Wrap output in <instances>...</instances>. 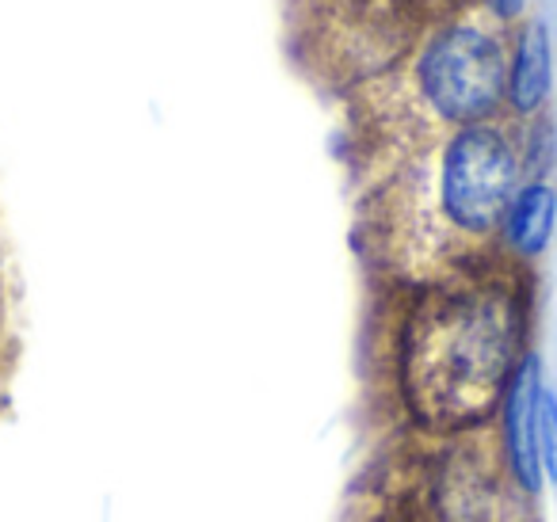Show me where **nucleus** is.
Returning <instances> with one entry per match:
<instances>
[{
    "mask_svg": "<svg viewBox=\"0 0 557 522\" xmlns=\"http://www.w3.org/2000/svg\"><path fill=\"white\" fill-rule=\"evenodd\" d=\"M386 377L412 443L478 435L531 351V271L500 252L417 286H397Z\"/></svg>",
    "mask_w": 557,
    "mask_h": 522,
    "instance_id": "obj_1",
    "label": "nucleus"
},
{
    "mask_svg": "<svg viewBox=\"0 0 557 522\" xmlns=\"http://www.w3.org/2000/svg\"><path fill=\"white\" fill-rule=\"evenodd\" d=\"M554 35L542 20L527 16L508 35V80H504V119L516 126L549 115L554 100Z\"/></svg>",
    "mask_w": 557,
    "mask_h": 522,
    "instance_id": "obj_5",
    "label": "nucleus"
},
{
    "mask_svg": "<svg viewBox=\"0 0 557 522\" xmlns=\"http://www.w3.org/2000/svg\"><path fill=\"white\" fill-rule=\"evenodd\" d=\"M546 385L549 382L542 355L531 347L519 359L493 420L496 458H500L511 492L527 507H534L546 496V476H542V397H546Z\"/></svg>",
    "mask_w": 557,
    "mask_h": 522,
    "instance_id": "obj_4",
    "label": "nucleus"
},
{
    "mask_svg": "<svg viewBox=\"0 0 557 522\" xmlns=\"http://www.w3.org/2000/svg\"><path fill=\"white\" fill-rule=\"evenodd\" d=\"M542 476H546V492L557 496V389L546 385L542 397Z\"/></svg>",
    "mask_w": 557,
    "mask_h": 522,
    "instance_id": "obj_8",
    "label": "nucleus"
},
{
    "mask_svg": "<svg viewBox=\"0 0 557 522\" xmlns=\"http://www.w3.org/2000/svg\"><path fill=\"white\" fill-rule=\"evenodd\" d=\"M519 149H523L527 179H549L557 169V123L549 115L519 126Z\"/></svg>",
    "mask_w": 557,
    "mask_h": 522,
    "instance_id": "obj_7",
    "label": "nucleus"
},
{
    "mask_svg": "<svg viewBox=\"0 0 557 522\" xmlns=\"http://www.w3.org/2000/svg\"><path fill=\"white\" fill-rule=\"evenodd\" d=\"M527 4L531 0H485V12L493 16V24L516 27L519 20H527Z\"/></svg>",
    "mask_w": 557,
    "mask_h": 522,
    "instance_id": "obj_9",
    "label": "nucleus"
},
{
    "mask_svg": "<svg viewBox=\"0 0 557 522\" xmlns=\"http://www.w3.org/2000/svg\"><path fill=\"white\" fill-rule=\"evenodd\" d=\"M527 179L519 126H462L405 149L371 191V248L397 286L496 256L504 210Z\"/></svg>",
    "mask_w": 557,
    "mask_h": 522,
    "instance_id": "obj_2",
    "label": "nucleus"
},
{
    "mask_svg": "<svg viewBox=\"0 0 557 522\" xmlns=\"http://www.w3.org/2000/svg\"><path fill=\"white\" fill-rule=\"evenodd\" d=\"M557 237V184L554 179H523L516 199L504 210L496 252L516 268L531 271L549 252Z\"/></svg>",
    "mask_w": 557,
    "mask_h": 522,
    "instance_id": "obj_6",
    "label": "nucleus"
},
{
    "mask_svg": "<svg viewBox=\"0 0 557 522\" xmlns=\"http://www.w3.org/2000/svg\"><path fill=\"white\" fill-rule=\"evenodd\" d=\"M508 35L470 12L432 24L401 70V153L462 126L504 119Z\"/></svg>",
    "mask_w": 557,
    "mask_h": 522,
    "instance_id": "obj_3",
    "label": "nucleus"
}]
</instances>
